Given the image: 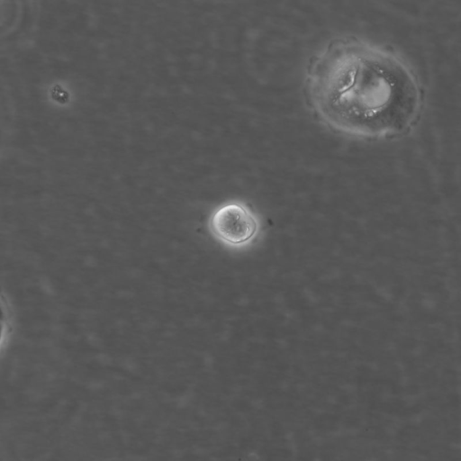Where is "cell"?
Here are the masks:
<instances>
[{
    "label": "cell",
    "mask_w": 461,
    "mask_h": 461,
    "mask_svg": "<svg viewBox=\"0 0 461 461\" xmlns=\"http://www.w3.org/2000/svg\"><path fill=\"white\" fill-rule=\"evenodd\" d=\"M2 334H3V324H2V322L0 321V340L2 339Z\"/></svg>",
    "instance_id": "3"
},
{
    "label": "cell",
    "mask_w": 461,
    "mask_h": 461,
    "mask_svg": "<svg viewBox=\"0 0 461 461\" xmlns=\"http://www.w3.org/2000/svg\"><path fill=\"white\" fill-rule=\"evenodd\" d=\"M309 105L339 133L387 139L408 133L423 110L422 86L397 54L356 37L330 41L310 61Z\"/></svg>",
    "instance_id": "1"
},
{
    "label": "cell",
    "mask_w": 461,
    "mask_h": 461,
    "mask_svg": "<svg viewBox=\"0 0 461 461\" xmlns=\"http://www.w3.org/2000/svg\"><path fill=\"white\" fill-rule=\"evenodd\" d=\"M3 317H4V312H3L2 307L0 305V321L3 319Z\"/></svg>",
    "instance_id": "4"
},
{
    "label": "cell",
    "mask_w": 461,
    "mask_h": 461,
    "mask_svg": "<svg viewBox=\"0 0 461 461\" xmlns=\"http://www.w3.org/2000/svg\"><path fill=\"white\" fill-rule=\"evenodd\" d=\"M212 236L224 247L241 250L249 247L260 230L257 213L241 201H229L216 207L208 219Z\"/></svg>",
    "instance_id": "2"
}]
</instances>
